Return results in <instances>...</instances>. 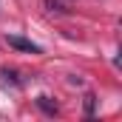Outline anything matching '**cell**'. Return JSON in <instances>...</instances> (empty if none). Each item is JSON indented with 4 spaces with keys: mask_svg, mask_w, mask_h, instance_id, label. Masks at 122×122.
I'll use <instances>...</instances> for the list:
<instances>
[{
    "mask_svg": "<svg viewBox=\"0 0 122 122\" xmlns=\"http://www.w3.org/2000/svg\"><path fill=\"white\" fill-rule=\"evenodd\" d=\"M6 40H9V46H11V48H17V51H26V54H43V48H40L37 43H31V40H26V37H17V34H9Z\"/></svg>",
    "mask_w": 122,
    "mask_h": 122,
    "instance_id": "obj_1",
    "label": "cell"
},
{
    "mask_svg": "<svg viewBox=\"0 0 122 122\" xmlns=\"http://www.w3.org/2000/svg\"><path fill=\"white\" fill-rule=\"evenodd\" d=\"M0 77H3V82H6V85L11 82L14 88H20V80H17V74H14V71H6V68H3V71H0Z\"/></svg>",
    "mask_w": 122,
    "mask_h": 122,
    "instance_id": "obj_4",
    "label": "cell"
},
{
    "mask_svg": "<svg viewBox=\"0 0 122 122\" xmlns=\"http://www.w3.org/2000/svg\"><path fill=\"white\" fill-rule=\"evenodd\" d=\"M37 108L43 111V114H48V117H54L60 108H57V102H51L48 97H37Z\"/></svg>",
    "mask_w": 122,
    "mask_h": 122,
    "instance_id": "obj_2",
    "label": "cell"
},
{
    "mask_svg": "<svg viewBox=\"0 0 122 122\" xmlns=\"http://www.w3.org/2000/svg\"><path fill=\"white\" fill-rule=\"evenodd\" d=\"M85 117H94V111H97V97L94 94H85Z\"/></svg>",
    "mask_w": 122,
    "mask_h": 122,
    "instance_id": "obj_3",
    "label": "cell"
},
{
    "mask_svg": "<svg viewBox=\"0 0 122 122\" xmlns=\"http://www.w3.org/2000/svg\"><path fill=\"white\" fill-rule=\"evenodd\" d=\"M46 6H48L51 11H68V9H65L62 3H57V0H46Z\"/></svg>",
    "mask_w": 122,
    "mask_h": 122,
    "instance_id": "obj_5",
    "label": "cell"
}]
</instances>
